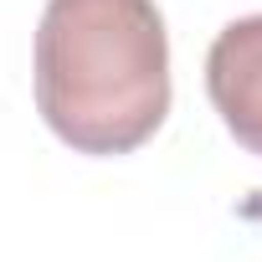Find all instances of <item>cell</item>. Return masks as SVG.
Segmentation results:
<instances>
[{
  "instance_id": "obj_1",
  "label": "cell",
  "mask_w": 262,
  "mask_h": 262,
  "mask_svg": "<svg viewBox=\"0 0 262 262\" xmlns=\"http://www.w3.org/2000/svg\"><path fill=\"white\" fill-rule=\"evenodd\" d=\"M36 108L77 155H128L170 113V36L155 0H47Z\"/></svg>"
},
{
  "instance_id": "obj_2",
  "label": "cell",
  "mask_w": 262,
  "mask_h": 262,
  "mask_svg": "<svg viewBox=\"0 0 262 262\" xmlns=\"http://www.w3.org/2000/svg\"><path fill=\"white\" fill-rule=\"evenodd\" d=\"M206 93L231 139L262 155V16H242L211 41Z\"/></svg>"
}]
</instances>
